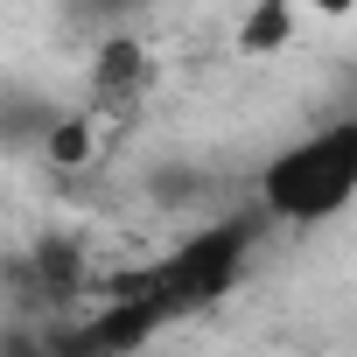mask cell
<instances>
[{"mask_svg":"<svg viewBox=\"0 0 357 357\" xmlns=\"http://www.w3.org/2000/svg\"><path fill=\"white\" fill-rule=\"evenodd\" d=\"M350 204H357V112H343V119L287 140L259 168V211H266V225L315 231V225L343 218Z\"/></svg>","mask_w":357,"mask_h":357,"instance_id":"1","label":"cell"},{"mask_svg":"<svg viewBox=\"0 0 357 357\" xmlns=\"http://www.w3.org/2000/svg\"><path fill=\"white\" fill-rule=\"evenodd\" d=\"M266 231V211H231V218H211L204 231H190L154 273H140V287H154L168 301V315H190V308H211L225 301L238 280H245V259Z\"/></svg>","mask_w":357,"mask_h":357,"instance_id":"2","label":"cell"},{"mask_svg":"<svg viewBox=\"0 0 357 357\" xmlns=\"http://www.w3.org/2000/svg\"><path fill=\"white\" fill-rule=\"evenodd\" d=\"M0 280L15 294V315H56L84 287V252H77V238H36L29 252L0 259Z\"/></svg>","mask_w":357,"mask_h":357,"instance_id":"3","label":"cell"},{"mask_svg":"<svg viewBox=\"0 0 357 357\" xmlns=\"http://www.w3.org/2000/svg\"><path fill=\"white\" fill-rule=\"evenodd\" d=\"M56 112H63V105H50V98L29 91V84H0V154H8V161L36 154L43 133L56 126Z\"/></svg>","mask_w":357,"mask_h":357,"instance_id":"4","label":"cell"},{"mask_svg":"<svg viewBox=\"0 0 357 357\" xmlns=\"http://www.w3.org/2000/svg\"><path fill=\"white\" fill-rule=\"evenodd\" d=\"M91 50H98V56H91V91H98V98H112V105H119V98H133V91H140V77H147V50H140V36H133V29H119V36H98Z\"/></svg>","mask_w":357,"mask_h":357,"instance_id":"5","label":"cell"},{"mask_svg":"<svg viewBox=\"0 0 357 357\" xmlns=\"http://www.w3.org/2000/svg\"><path fill=\"white\" fill-rule=\"evenodd\" d=\"M294 43V0H252V15L238 22V56H273Z\"/></svg>","mask_w":357,"mask_h":357,"instance_id":"6","label":"cell"},{"mask_svg":"<svg viewBox=\"0 0 357 357\" xmlns=\"http://www.w3.org/2000/svg\"><path fill=\"white\" fill-rule=\"evenodd\" d=\"M147 197H154L161 211H190V204L211 197V175H204L197 161H175V154H168V161L147 168Z\"/></svg>","mask_w":357,"mask_h":357,"instance_id":"7","label":"cell"},{"mask_svg":"<svg viewBox=\"0 0 357 357\" xmlns=\"http://www.w3.org/2000/svg\"><path fill=\"white\" fill-rule=\"evenodd\" d=\"M140 8H147V0H63V29H70V36H84V43H98V36L133 29V22H140Z\"/></svg>","mask_w":357,"mask_h":357,"instance_id":"8","label":"cell"},{"mask_svg":"<svg viewBox=\"0 0 357 357\" xmlns=\"http://www.w3.org/2000/svg\"><path fill=\"white\" fill-rule=\"evenodd\" d=\"M50 168H84L91 161V119L84 112H56V126L43 133V147H36Z\"/></svg>","mask_w":357,"mask_h":357,"instance_id":"9","label":"cell"},{"mask_svg":"<svg viewBox=\"0 0 357 357\" xmlns=\"http://www.w3.org/2000/svg\"><path fill=\"white\" fill-rule=\"evenodd\" d=\"M0 357H56V315H8L0 322Z\"/></svg>","mask_w":357,"mask_h":357,"instance_id":"10","label":"cell"},{"mask_svg":"<svg viewBox=\"0 0 357 357\" xmlns=\"http://www.w3.org/2000/svg\"><path fill=\"white\" fill-rule=\"evenodd\" d=\"M308 8H315V15H350L357 0H308Z\"/></svg>","mask_w":357,"mask_h":357,"instance_id":"11","label":"cell"}]
</instances>
